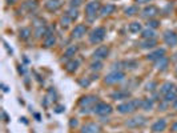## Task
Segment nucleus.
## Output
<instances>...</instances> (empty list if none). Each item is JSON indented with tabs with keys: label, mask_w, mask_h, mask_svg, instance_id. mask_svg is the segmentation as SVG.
Segmentation results:
<instances>
[{
	"label": "nucleus",
	"mask_w": 177,
	"mask_h": 133,
	"mask_svg": "<svg viewBox=\"0 0 177 133\" xmlns=\"http://www.w3.org/2000/svg\"><path fill=\"white\" fill-rule=\"evenodd\" d=\"M97 103L99 101H97V97H96V96H85V97H83L79 101V105L81 108L83 113H88L91 109L93 111V108Z\"/></svg>",
	"instance_id": "1"
},
{
	"label": "nucleus",
	"mask_w": 177,
	"mask_h": 133,
	"mask_svg": "<svg viewBox=\"0 0 177 133\" xmlns=\"http://www.w3.org/2000/svg\"><path fill=\"white\" fill-rule=\"evenodd\" d=\"M140 105H141V101H139V100H129L128 103L120 104L117 107V111L120 113H132V112H135Z\"/></svg>",
	"instance_id": "2"
},
{
	"label": "nucleus",
	"mask_w": 177,
	"mask_h": 133,
	"mask_svg": "<svg viewBox=\"0 0 177 133\" xmlns=\"http://www.w3.org/2000/svg\"><path fill=\"white\" fill-rule=\"evenodd\" d=\"M105 35H107L105 28L99 27V28H96V29L92 31V33L89 36V41L92 44H99V43H101L103 40L105 39Z\"/></svg>",
	"instance_id": "3"
},
{
	"label": "nucleus",
	"mask_w": 177,
	"mask_h": 133,
	"mask_svg": "<svg viewBox=\"0 0 177 133\" xmlns=\"http://www.w3.org/2000/svg\"><path fill=\"white\" fill-rule=\"evenodd\" d=\"M100 10V4L97 2H91V3H88L87 6H85V16H87V19L89 20V22H92L95 18H96V15H97V12Z\"/></svg>",
	"instance_id": "4"
},
{
	"label": "nucleus",
	"mask_w": 177,
	"mask_h": 133,
	"mask_svg": "<svg viewBox=\"0 0 177 133\" xmlns=\"http://www.w3.org/2000/svg\"><path fill=\"white\" fill-rule=\"evenodd\" d=\"M93 112L99 116H107L112 112V107L107 103H97L93 108Z\"/></svg>",
	"instance_id": "5"
},
{
	"label": "nucleus",
	"mask_w": 177,
	"mask_h": 133,
	"mask_svg": "<svg viewBox=\"0 0 177 133\" xmlns=\"http://www.w3.org/2000/svg\"><path fill=\"white\" fill-rule=\"evenodd\" d=\"M123 79H124V73H123V72L113 71V72H111V73L108 75L105 79H104V81H105V84H115V83L121 81Z\"/></svg>",
	"instance_id": "6"
},
{
	"label": "nucleus",
	"mask_w": 177,
	"mask_h": 133,
	"mask_svg": "<svg viewBox=\"0 0 177 133\" xmlns=\"http://www.w3.org/2000/svg\"><path fill=\"white\" fill-rule=\"evenodd\" d=\"M164 41H165V44H167V45H169V47L177 45V35H176V32L167 31L165 33H164Z\"/></svg>",
	"instance_id": "7"
},
{
	"label": "nucleus",
	"mask_w": 177,
	"mask_h": 133,
	"mask_svg": "<svg viewBox=\"0 0 177 133\" xmlns=\"http://www.w3.org/2000/svg\"><path fill=\"white\" fill-rule=\"evenodd\" d=\"M143 18H147V19H152V18H155L156 15H159V8L157 7H155V6H149V7H145L143 10Z\"/></svg>",
	"instance_id": "8"
},
{
	"label": "nucleus",
	"mask_w": 177,
	"mask_h": 133,
	"mask_svg": "<svg viewBox=\"0 0 177 133\" xmlns=\"http://www.w3.org/2000/svg\"><path fill=\"white\" fill-rule=\"evenodd\" d=\"M108 55H109V48H108V47H104V45L99 47L97 49L93 52V57H95L96 60H103V59H105Z\"/></svg>",
	"instance_id": "9"
},
{
	"label": "nucleus",
	"mask_w": 177,
	"mask_h": 133,
	"mask_svg": "<svg viewBox=\"0 0 177 133\" xmlns=\"http://www.w3.org/2000/svg\"><path fill=\"white\" fill-rule=\"evenodd\" d=\"M145 124V119L143 117V116H137V117H133L131 120H128L127 121V127L129 128H139Z\"/></svg>",
	"instance_id": "10"
},
{
	"label": "nucleus",
	"mask_w": 177,
	"mask_h": 133,
	"mask_svg": "<svg viewBox=\"0 0 177 133\" xmlns=\"http://www.w3.org/2000/svg\"><path fill=\"white\" fill-rule=\"evenodd\" d=\"M87 32V27L84 24H79V25L75 27V29L72 31V37L73 39H81Z\"/></svg>",
	"instance_id": "11"
},
{
	"label": "nucleus",
	"mask_w": 177,
	"mask_h": 133,
	"mask_svg": "<svg viewBox=\"0 0 177 133\" xmlns=\"http://www.w3.org/2000/svg\"><path fill=\"white\" fill-rule=\"evenodd\" d=\"M100 127L95 123H89L81 128V133H99Z\"/></svg>",
	"instance_id": "12"
},
{
	"label": "nucleus",
	"mask_w": 177,
	"mask_h": 133,
	"mask_svg": "<svg viewBox=\"0 0 177 133\" xmlns=\"http://www.w3.org/2000/svg\"><path fill=\"white\" fill-rule=\"evenodd\" d=\"M165 128H167V121L164 119H160L152 125V131L153 132H163V131H165Z\"/></svg>",
	"instance_id": "13"
},
{
	"label": "nucleus",
	"mask_w": 177,
	"mask_h": 133,
	"mask_svg": "<svg viewBox=\"0 0 177 133\" xmlns=\"http://www.w3.org/2000/svg\"><path fill=\"white\" fill-rule=\"evenodd\" d=\"M164 55H165V51H164V49H156L155 52H152V53L148 55V56H147V59H148V60H151V61H156V60L161 59Z\"/></svg>",
	"instance_id": "14"
},
{
	"label": "nucleus",
	"mask_w": 177,
	"mask_h": 133,
	"mask_svg": "<svg viewBox=\"0 0 177 133\" xmlns=\"http://www.w3.org/2000/svg\"><path fill=\"white\" fill-rule=\"evenodd\" d=\"M155 67L157 68V69H160V71H164L168 67V59L165 57V56H163L161 59L156 60V61H155Z\"/></svg>",
	"instance_id": "15"
},
{
	"label": "nucleus",
	"mask_w": 177,
	"mask_h": 133,
	"mask_svg": "<svg viewBox=\"0 0 177 133\" xmlns=\"http://www.w3.org/2000/svg\"><path fill=\"white\" fill-rule=\"evenodd\" d=\"M55 43H56L55 36L51 33V31H48L45 33V39H44V45H45V47H52V45H55Z\"/></svg>",
	"instance_id": "16"
},
{
	"label": "nucleus",
	"mask_w": 177,
	"mask_h": 133,
	"mask_svg": "<svg viewBox=\"0 0 177 133\" xmlns=\"http://www.w3.org/2000/svg\"><path fill=\"white\" fill-rule=\"evenodd\" d=\"M143 108L144 111H151L152 108H153V100L152 99H143L141 100V105H140Z\"/></svg>",
	"instance_id": "17"
},
{
	"label": "nucleus",
	"mask_w": 177,
	"mask_h": 133,
	"mask_svg": "<svg viewBox=\"0 0 177 133\" xmlns=\"http://www.w3.org/2000/svg\"><path fill=\"white\" fill-rule=\"evenodd\" d=\"M173 88H175V85H173V84H172V83H165V84H164V85H163L161 88H160V93L165 96L167 93H169V92L173 91Z\"/></svg>",
	"instance_id": "18"
},
{
	"label": "nucleus",
	"mask_w": 177,
	"mask_h": 133,
	"mask_svg": "<svg viewBox=\"0 0 177 133\" xmlns=\"http://www.w3.org/2000/svg\"><path fill=\"white\" fill-rule=\"evenodd\" d=\"M45 7L49 11H56L60 7V0H48L47 4H45Z\"/></svg>",
	"instance_id": "19"
},
{
	"label": "nucleus",
	"mask_w": 177,
	"mask_h": 133,
	"mask_svg": "<svg viewBox=\"0 0 177 133\" xmlns=\"http://www.w3.org/2000/svg\"><path fill=\"white\" fill-rule=\"evenodd\" d=\"M113 11H115V6H113V4H107V6H104L101 8L100 14H101V16H107V15H111Z\"/></svg>",
	"instance_id": "20"
},
{
	"label": "nucleus",
	"mask_w": 177,
	"mask_h": 133,
	"mask_svg": "<svg viewBox=\"0 0 177 133\" xmlns=\"http://www.w3.org/2000/svg\"><path fill=\"white\" fill-rule=\"evenodd\" d=\"M112 99L115 100H124V99H128L129 97V92H115L112 93Z\"/></svg>",
	"instance_id": "21"
},
{
	"label": "nucleus",
	"mask_w": 177,
	"mask_h": 133,
	"mask_svg": "<svg viewBox=\"0 0 177 133\" xmlns=\"http://www.w3.org/2000/svg\"><path fill=\"white\" fill-rule=\"evenodd\" d=\"M77 67H79V61H75V60H72V61L69 63H67V65H65V69L68 72H75L76 69H77Z\"/></svg>",
	"instance_id": "22"
},
{
	"label": "nucleus",
	"mask_w": 177,
	"mask_h": 133,
	"mask_svg": "<svg viewBox=\"0 0 177 133\" xmlns=\"http://www.w3.org/2000/svg\"><path fill=\"white\" fill-rule=\"evenodd\" d=\"M129 31L132 33H137L139 31H141V24L137 23V22H133L129 24Z\"/></svg>",
	"instance_id": "23"
},
{
	"label": "nucleus",
	"mask_w": 177,
	"mask_h": 133,
	"mask_svg": "<svg viewBox=\"0 0 177 133\" xmlns=\"http://www.w3.org/2000/svg\"><path fill=\"white\" fill-rule=\"evenodd\" d=\"M141 36L144 39H153L155 37V31L151 29V28H148V29H144Z\"/></svg>",
	"instance_id": "24"
},
{
	"label": "nucleus",
	"mask_w": 177,
	"mask_h": 133,
	"mask_svg": "<svg viewBox=\"0 0 177 133\" xmlns=\"http://www.w3.org/2000/svg\"><path fill=\"white\" fill-rule=\"evenodd\" d=\"M156 45V40L155 39H145V41L141 43L143 48H153Z\"/></svg>",
	"instance_id": "25"
},
{
	"label": "nucleus",
	"mask_w": 177,
	"mask_h": 133,
	"mask_svg": "<svg viewBox=\"0 0 177 133\" xmlns=\"http://www.w3.org/2000/svg\"><path fill=\"white\" fill-rule=\"evenodd\" d=\"M31 36V29L30 28H23V29H20V37L23 40H28Z\"/></svg>",
	"instance_id": "26"
},
{
	"label": "nucleus",
	"mask_w": 177,
	"mask_h": 133,
	"mask_svg": "<svg viewBox=\"0 0 177 133\" xmlns=\"http://www.w3.org/2000/svg\"><path fill=\"white\" fill-rule=\"evenodd\" d=\"M177 97H176V92L175 91H172V92H169V93H167L165 96H164V101H165L167 104L168 103H171V101H173V100H176Z\"/></svg>",
	"instance_id": "27"
},
{
	"label": "nucleus",
	"mask_w": 177,
	"mask_h": 133,
	"mask_svg": "<svg viewBox=\"0 0 177 133\" xmlns=\"http://www.w3.org/2000/svg\"><path fill=\"white\" fill-rule=\"evenodd\" d=\"M65 15H67L71 20H75L76 18H77V10H76V8H71V10L68 11Z\"/></svg>",
	"instance_id": "28"
},
{
	"label": "nucleus",
	"mask_w": 177,
	"mask_h": 133,
	"mask_svg": "<svg viewBox=\"0 0 177 133\" xmlns=\"http://www.w3.org/2000/svg\"><path fill=\"white\" fill-rule=\"evenodd\" d=\"M76 52H77V48L71 47V48H68V49H67V52H65V55H64V56H65L67 59H69V57H72V56H75Z\"/></svg>",
	"instance_id": "29"
},
{
	"label": "nucleus",
	"mask_w": 177,
	"mask_h": 133,
	"mask_svg": "<svg viewBox=\"0 0 177 133\" xmlns=\"http://www.w3.org/2000/svg\"><path fill=\"white\" fill-rule=\"evenodd\" d=\"M101 68H103V64H101V61H100V60H97V61H95V63L91 64V69H92V71H100Z\"/></svg>",
	"instance_id": "30"
},
{
	"label": "nucleus",
	"mask_w": 177,
	"mask_h": 133,
	"mask_svg": "<svg viewBox=\"0 0 177 133\" xmlns=\"http://www.w3.org/2000/svg\"><path fill=\"white\" fill-rule=\"evenodd\" d=\"M137 12H139L137 7L133 6V7L127 8V10H125V15H128V16H132V15H136V14H137Z\"/></svg>",
	"instance_id": "31"
},
{
	"label": "nucleus",
	"mask_w": 177,
	"mask_h": 133,
	"mask_svg": "<svg viewBox=\"0 0 177 133\" xmlns=\"http://www.w3.org/2000/svg\"><path fill=\"white\" fill-rule=\"evenodd\" d=\"M159 22L157 20H149L148 22V28H151V29H153V28H157L159 27Z\"/></svg>",
	"instance_id": "32"
},
{
	"label": "nucleus",
	"mask_w": 177,
	"mask_h": 133,
	"mask_svg": "<svg viewBox=\"0 0 177 133\" xmlns=\"http://www.w3.org/2000/svg\"><path fill=\"white\" fill-rule=\"evenodd\" d=\"M81 3H83V0H71V8L79 7Z\"/></svg>",
	"instance_id": "33"
},
{
	"label": "nucleus",
	"mask_w": 177,
	"mask_h": 133,
	"mask_svg": "<svg viewBox=\"0 0 177 133\" xmlns=\"http://www.w3.org/2000/svg\"><path fill=\"white\" fill-rule=\"evenodd\" d=\"M153 87H156V83H151V84H148V85H147V89L148 91H153L155 89Z\"/></svg>",
	"instance_id": "34"
},
{
	"label": "nucleus",
	"mask_w": 177,
	"mask_h": 133,
	"mask_svg": "<svg viewBox=\"0 0 177 133\" xmlns=\"http://www.w3.org/2000/svg\"><path fill=\"white\" fill-rule=\"evenodd\" d=\"M80 84H81V85H88V84H89V80H81V81H80Z\"/></svg>",
	"instance_id": "35"
},
{
	"label": "nucleus",
	"mask_w": 177,
	"mask_h": 133,
	"mask_svg": "<svg viewBox=\"0 0 177 133\" xmlns=\"http://www.w3.org/2000/svg\"><path fill=\"white\" fill-rule=\"evenodd\" d=\"M151 0H136V3H139V4H143V3H149Z\"/></svg>",
	"instance_id": "36"
},
{
	"label": "nucleus",
	"mask_w": 177,
	"mask_h": 133,
	"mask_svg": "<svg viewBox=\"0 0 177 133\" xmlns=\"http://www.w3.org/2000/svg\"><path fill=\"white\" fill-rule=\"evenodd\" d=\"M172 129H173V131H175V132L177 133V121H176V123L173 124V125H172Z\"/></svg>",
	"instance_id": "37"
},
{
	"label": "nucleus",
	"mask_w": 177,
	"mask_h": 133,
	"mask_svg": "<svg viewBox=\"0 0 177 133\" xmlns=\"http://www.w3.org/2000/svg\"><path fill=\"white\" fill-rule=\"evenodd\" d=\"M76 124H77V121H76L75 119H72V121H71V127H73V125L76 127Z\"/></svg>",
	"instance_id": "38"
},
{
	"label": "nucleus",
	"mask_w": 177,
	"mask_h": 133,
	"mask_svg": "<svg viewBox=\"0 0 177 133\" xmlns=\"http://www.w3.org/2000/svg\"><path fill=\"white\" fill-rule=\"evenodd\" d=\"M64 109H65V108H63V107H57V109H56V112H59V113H60V112H63Z\"/></svg>",
	"instance_id": "39"
},
{
	"label": "nucleus",
	"mask_w": 177,
	"mask_h": 133,
	"mask_svg": "<svg viewBox=\"0 0 177 133\" xmlns=\"http://www.w3.org/2000/svg\"><path fill=\"white\" fill-rule=\"evenodd\" d=\"M173 108H175V109L177 111V99L175 100V103H173Z\"/></svg>",
	"instance_id": "40"
},
{
	"label": "nucleus",
	"mask_w": 177,
	"mask_h": 133,
	"mask_svg": "<svg viewBox=\"0 0 177 133\" xmlns=\"http://www.w3.org/2000/svg\"><path fill=\"white\" fill-rule=\"evenodd\" d=\"M15 2H16V0H7V3H8V4H14Z\"/></svg>",
	"instance_id": "41"
},
{
	"label": "nucleus",
	"mask_w": 177,
	"mask_h": 133,
	"mask_svg": "<svg viewBox=\"0 0 177 133\" xmlns=\"http://www.w3.org/2000/svg\"><path fill=\"white\" fill-rule=\"evenodd\" d=\"M176 76H177V69H176Z\"/></svg>",
	"instance_id": "42"
}]
</instances>
